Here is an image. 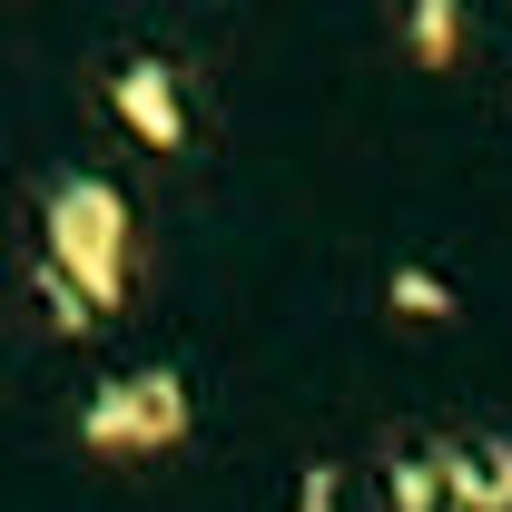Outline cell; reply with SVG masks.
Wrapping results in <instances>:
<instances>
[{"instance_id": "obj_1", "label": "cell", "mask_w": 512, "mask_h": 512, "mask_svg": "<svg viewBox=\"0 0 512 512\" xmlns=\"http://www.w3.org/2000/svg\"><path fill=\"white\" fill-rule=\"evenodd\" d=\"M128 247H138V227H128V197L109 178H89V168H60L50 188H40V256H60L69 286L109 316L128 296Z\"/></svg>"}, {"instance_id": "obj_2", "label": "cell", "mask_w": 512, "mask_h": 512, "mask_svg": "<svg viewBox=\"0 0 512 512\" xmlns=\"http://www.w3.org/2000/svg\"><path fill=\"white\" fill-rule=\"evenodd\" d=\"M188 384L168 375V365H138V375H109L89 404H79V444L109 453V463H138V453H168L188 444Z\"/></svg>"}, {"instance_id": "obj_3", "label": "cell", "mask_w": 512, "mask_h": 512, "mask_svg": "<svg viewBox=\"0 0 512 512\" xmlns=\"http://www.w3.org/2000/svg\"><path fill=\"white\" fill-rule=\"evenodd\" d=\"M109 109L128 119V138H138V148H188V99H178V69L148 60V50L109 69Z\"/></svg>"}, {"instance_id": "obj_4", "label": "cell", "mask_w": 512, "mask_h": 512, "mask_svg": "<svg viewBox=\"0 0 512 512\" xmlns=\"http://www.w3.org/2000/svg\"><path fill=\"white\" fill-rule=\"evenodd\" d=\"M434 463H444V493L463 512H512V444L463 434V444H434Z\"/></svg>"}, {"instance_id": "obj_5", "label": "cell", "mask_w": 512, "mask_h": 512, "mask_svg": "<svg viewBox=\"0 0 512 512\" xmlns=\"http://www.w3.org/2000/svg\"><path fill=\"white\" fill-rule=\"evenodd\" d=\"M404 40L424 69H453L463 60V0H404Z\"/></svg>"}, {"instance_id": "obj_6", "label": "cell", "mask_w": 512, "mask_h": 512, "mask_svg": "<svg viewBox=\"0 0 512 512\" xmlns=\"http://www.w3.org/2000/svg\"><path fill=\"white\" fill-rule=\"evenodd\" d=\"M30 296H40V316L60 325V335H89V325H99V306L69 286V266H60V256H30Z\"/></svg>"}, {"instance_id": "obj_7", "label": "cell", "mask_w": 512, "mask_h": 512, "mask_svg": "<svg viewBox=\"0 0 512 512\" xmlns=\"http://www.w3.org/2000/svg\"><path fill=\"white\" fill-rule=\"evenodd\" d=\"M384 483H394V512H444V503H453L434 453H394V463H384Z\"/></svg>"}, {"instance_id": "obj_8", "label": "cell", "mask_w": 512, "mask_h": 512, "mask_svg": "<svg viewBox=\"0 0 512 512\" xmlns=\"http://www.w3.org/2000/svg\"><path fill=\"white\" fill-rule=\"evenodd\" d=\"M384 296H394L404 316H453V286H444V276H424V266H404V276H394Z\"/></svg>"}, {"instance_id": "obj_9", "label": "cell", "mask_w": 512, "mask_h": 512, "mask_svg": "<svg viewBox=\"0 0 512 512\" xmlns=\"http://www.w3.org/2000/svg\"><path fill=\"white\" fill-rule=\"evenodd\" d=\"M296 512H335V463H316V473H306V493H296Z\"/></svg>"}, {"instance_id": "obj_10", "label": "cell", "mask_w": 512, "mask_h": 512, "mask_svg": "<svg viewBox=\"0 0 512 512\" xmlns=\"http://www.w3.org/2000/svg\"><path fill=\"white\" fill-rule=\"evenodd\" d=\"M444 512H463V503H444Z\"/></svg>"}]
</instances>
